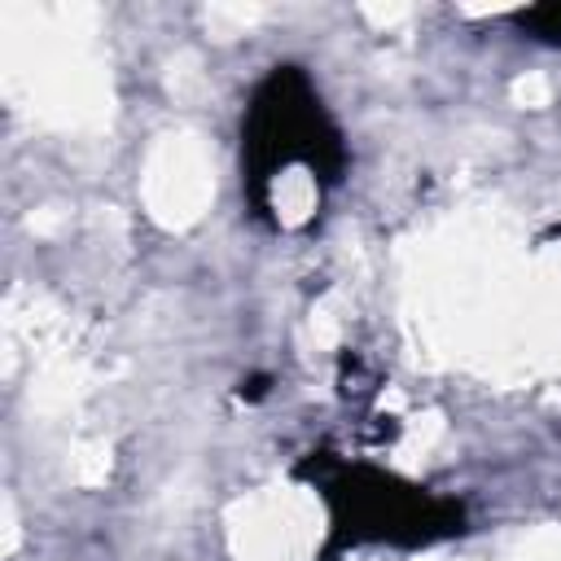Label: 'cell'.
I'll use <instances>...</instances> for the list:
<instances>
[{
    "instance_id": "cell-1",
    "label": "cell",
    "mask_w": 561,
    "mask_h": 561,
    "mask_svg": "<svg viewBox=\"0 0 561 561\" xmlns=\"http://www.w3.org/2000/svg\"><path fill=\"white\" fill-rule=\"evenodd\" d=\"M522 26H526L535 39L561 44V4H539V9H526V13H522Z\"/></svg>"
}]
</instances>
